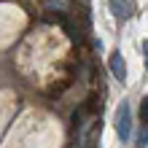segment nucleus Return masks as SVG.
I'll use <instances>...</instances> for the list:
<instances>
[{
	"label": "nucleus",
	"mask_w": 148,
	"mask_h": 148,
	"mask_svg": "<svg viewBox=\"0 0 148 148\" xmlns=\"http://www.w3.org/2000/svg\"><path fill=\"white\" fill-rule=\"evenodd\" d=\"M116 129H119L121 143H127L129 135H132V113H129V102H121L119 110H116Z\"/></svg>",
	"instance_id": "nucleus-1"
},
{
	"label": "nucleus",
	"mask_w": 148,
	"mask_h": 148,
	"mask_svg": "<svg viewBox=\"0 0 148 148\" xmlns=\"http://www.w3.org/2000/svg\"><path fill=\"white\" fill-rule=\"evenodd\" d=\"M110 11L116 19H129L137 11V3L135 0H110Z\"/></svg>",
	"instance_id": "nucleus-2"
},
{
	"label": "nucleus",
	"mask_w": 148,
	"mask_h": 148,
	"mask_svg": "<svg viewBox=\"0 0 148 148\" xmlns=\"http://www.w3.org/2000/svg\"><path fill=\"white\" fill-rule=\"evenodd\" d=\"M108 65H110V73H113V78L124 84V81H127V65H124V57H121V51H113Z\"/></svg>",
	"instance_id": "nucleus-3"
},
{
	"label": "nucleus",
	"mask_w": 148,
	"mask_h": 148,
	"mask_svg": "<svg viewBox=\"0 0 148 148\" xmlns=\"http://www.w3.org/2000/svg\"><path fill=\"white\" fill-rule=\"evenodd\" d=\"M140 119H143V124H148V94L140 100Z\"/></svg>",
	"instance_id": "nucleus-4"
},
{
	"label": "nucleus",
	"mask_w": 148,
	"mask_h": 148,
	"mask_svg": "<svg viewBox=\"0 0 148 148\" xmlns=\"http://www.w3.org/2000/svg\"><path fill=\"white\" fill-rule=\"evenodd\" d=\"M137 148H148V129L143 127L140 135H137Z\"/></svg>",
	"instance_id": "nucleus-5"
},
{
	"label": "nucleus",
	"mask_w": 148,
	"mask_h": 148,
	"mask_svg": "<svg viewBox=\"0 0 148 148\" xmlns=\"http://www.w3.org/2000/svg\"><path fill=\"white\" fill-rule=\"evenodd\" d=\"M143 54H145V67H148V40H143Z\"/></svg>",
	"instance_id": "nucleus-6"
}]
</instances>
